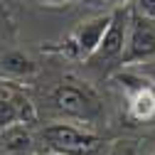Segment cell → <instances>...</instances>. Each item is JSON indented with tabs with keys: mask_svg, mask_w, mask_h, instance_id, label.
Wrapping results in <instances>:
<instances>
[{
	"mask_svg": "<svg viewBox=\"0 0 155 155\" xmlns=\"http://www.w3.org/2000/svg\"><path fill=\"white\" fill-rule=\"evenodd\" d=\"M128 22H130V10L128 8H113L111 20L106 25V32L101 37L96 52L89 57L94 62L101 59H113V57H121L123 47H126V37H128Z\"/></svg>",
	"mask_w": 155,
	"mask_h": 155,
	"instance_id": "cell-4",
	"label": "cell"
},
{
	"mask_svg": "<svg viewBox=\"0 0 155 155\" xmlns=\"http://www.w3.org/2000/svg\"><path fill=\"white\" fill-rule=\"evenodd\" d=\"M8 133H5V140H8V148L10 150H25L27 145H30V133L17 123V126H10V128H5Z\"/></svg>",
	"mask_w": 155,
	"mask_h": 155,
	"instance_id": "cell-8",
	"label": "cell"
},
{
	"mask_svg": "<svg viewBox=\"0 0 155 155\" xmlns=\"http://www.w3.org/2000/svg\"><path fill=\"white\" fill-rule=\"evenodd\" d=\"M135 67H138V74L155 89V62H143V64H135Z\"/></svg>",
	"mask_w": 155,
	"mask_h": 155,
	"instance_id": "cell-11",
	"label": "cell"
},
{
	"mask_svg": "<svg viewBox=\"0 0 155 155\" xmlns=\"http://www.w3.org/2000/svg\"><path fill=\"white\" fill-rule=\"evenodd\" d=\"M45 150H54L62 155H99L104 143L91 130H84L71 123H52L42 130Z\"/></svg>",
	"mask_w": 155,
	"mask_h": 155,
	"instance_id": "cell-1",
	"label": "cell"
},
{
	"mask_svg": "<svg viewBox=\"0 0 155 155\" xmlns=\"http://www.w3.org/2000/svg\"><path fill=\"white\" fill-rule=\"evenodd\" d=\"M40 3H47V5H64V3H71V0H40Z\"/></svg>",
	"mask_w": 155,
	"mask_h": 155,
	"instance_id": "cell-13",
	"label": "cell"
},
{
	"mask_svg": "<svg viewBox=\"0 0 155 155\" xmlns=\"http://www.w3.org/2000/svg\"><path fill=\"white\" fill-rule=\"evenodd\" d=\"M108 20H111V15H99L94 20H86V22L79 25V30L74 32V47L81 57H91L96 52V47H99L101 37L106 32Z\"/></svg>",
	"mask_w": 155,
	"mask_h": 155,
	"instance_id": "cell-7",
	"label": "cell"
},
{
	"mask_svg": "<svg viewBox=\"0 0 155 155\" xmlns=\"http://www.w3.org/2000/svg\"><path fill=\"white\" fill-rule=\"evenodd\" d=\"M104 3H108L111 8H126V5L130 3V0H104Z\"/></svg>",
	"mask_w": 155,
	"mask_h": 155,
	"instance_id": "cell-12",
	"label": "cell"
},
{
	"mask_svg": "<svg viewBox=\"0 0 155 155\" xmlns=\"http://www.w3.org/2000/svg\"><path fill=\"white\" fill-rule=\"evenodd\" d=\"M40 155H62V153H54V150H42Z\"/></svg>",
	"mask_w": 155,
	"mask_h": 155,
	"instance_id": "cell-14",
	"label": "cell"
},
{
	"mask_svg": "<svg viewBox=\"0 0 155 155\" xmlns=\"http://www.w3.org/2000/svg\"><path fill=\"white\" fill-rule=\"evenodd\" d=\"M155 57V22L130 12L126 47L121 52L123 64H143Z\"/></svg>",
	"mask_w": 155,
	"mask_h": 155,
	"instance_id": "cell-2",
	"label": "cell"
},
{
	"mask_svg": "<svg viewBox=\"0 0 155 155\" xmlns=\"http://www.w3.org/2000/svg\"><path fill=\"white\" fill-rule=\"evenodd\" d=\"M52 101L62 113L74 116V118L91 121L94 116H99V101H96V96L91 91H86V89L74 86V84L57 86L54 94H52Z\"/></svg>",
	"mask_w": 155,
	"mask_h": 155,
	"instance_id": "cell-3",
	"label": "cell"
},
{
	"mask_svg": "<svg viewBox=\"0 0 155 155\" xmlns=\"http://www.w3.org/2000/svg\"><path fill=\"white\" fill-rule=\"evenodd\" d=\"M106 155H138V148H135L133 143H128V140H116L106 150Z\"/></svg>",
	"mask_w": 155,
	"mask_h": 155,
	"instance_id": "cell-10",
	"label": "cell"
},
{
	"mask_svg": "<svg viewBox=\"0 0 155 155\" xmlns=\"http://www.w3.org/2000/svg\"><path fill=\"white\" fill-rule=\"evenodd\" d=\"M35 118V108L27 96L12 89H0V128H10L17 123H27Z\"/></svg>",
	"mask_w": 155,
	"mask_h": 155,
	"instance_id": "cell-6",
	"label": "cell"
},
{
	"mask_svg": "<svg viewBox=\"0 0 155 155\" xmlns=\"http://www.w3.org/2000/svg\"><path fill=\"white\" fill-rule=\"evenodd\" d=\"M118 81L130 94V116L138 118V121H153L155 118V89L143 79L138 71L118 76Z\"/></svg>",
	"mask_w": 155,
	"mask_h": 155,
	"instance_id": "cell-5",
	"label": "cell"
},
{
	"mask_svg": "<svg viewBox=\"0 0 155 155\" xmlns=\"http://www.w3.org/2000/svg\"><path fill=\"white\" fill-rule=\"evenodd\" d=\"M130 12L155 22V0H130Z\"/></svg>",
	"mask_w": 155,
	"mask_h": 155,
	"instance_id": "cell-9",
	"label": "cell"
}]
</instances>
